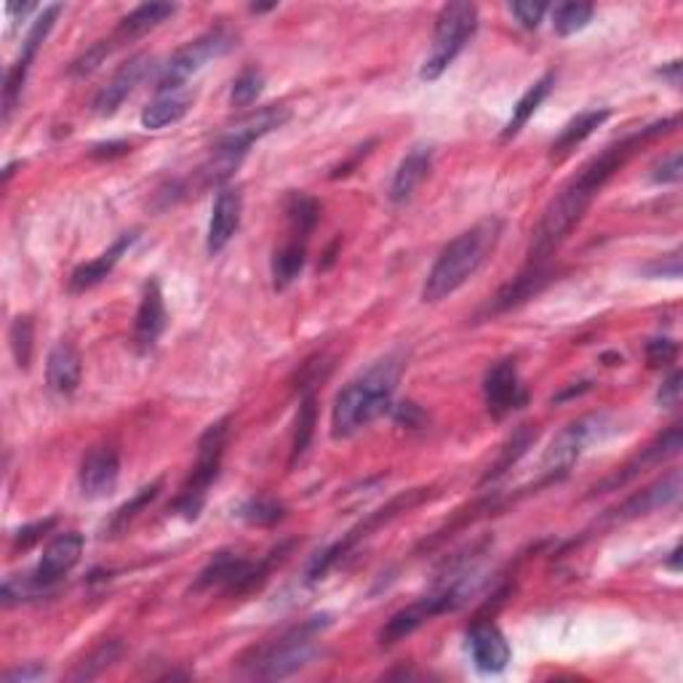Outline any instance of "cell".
Masks as SVG:
<instances>
[{
	"instance_id": "41",
	"label": "cell",
	"mask_w": 683,
	"mask_h": 683,
	"mask_svg": "<svg viewBox=\"0 0 683 683\" xmlns=\"http://www.w3.org/2000/svg\"><path fill=\"white\" fill-rule=\"evenodd\" d=\"M54 529H56V518H43V521L27 523V527H22L14 534V547L16 551H30L33 545H38V542Z\"/></svg>"
},
{
	"instance_id": "17",
	"label": "cell",
	"mask_w": 683,
	"mask_h": 683,
	"mask_svg": "<svg viewBox=\"0 0 683 683\" xmlns=\"http://www.w3.org/2000/svg\"><path fill=\"white\" fill-rule=\"evenodd\" d=\"M681 497V470H670L668 476L659 478L657 483L646 486L644 492L633 494L630 499H624L620 507L606 516V521L611 523H624V521H633V518L641 516H649L654 510H662V507L675 505Z\"/></svg>"
},
{
	"instance_id": "36",
	"label": "cell",
	"mask_w": 683,
	"mask_h": 683,
	"mask_svg": "<svg viewBox=\"0 0 683 683\" xmlns=\"http://www.w3.org/2000/svg\"><path fill=\"white\" fill-rule=\"evenodd\" d=\"M238 516H241L246 523H251V527H276L278 521H283L286 507L280 505L278 499L254 497V499L243 502Z\"/></svg>"
},
{
	"instance_id": "37",
	"label": "cell",
	"mask_w": 683,
	"mask_h": 683,
	"mask_svg": "<svg viewBox=\"0 0 683 683\" xmlns=\"http://www.w3.org/2000/svg\"><path fill=\"white\" fill-rule=\"evenodd\" d=\"M33 340H35L33 318L30 315H20V318H16L9 329L11 353H14V361H16V366H20V369H30Z\"/></svg>"
},
{
	"instance_id": "15",
	"label": "cell",
	"mask_w": 683,
	"mask_h": 683,
	"mask_svg": "<svg viewBox=\"0 0 683 683\" xmlns=\"http://www.w3.org/2000/svg\"><path fill=\"white\" fill-rule=\"evenodd\" d=\"M150 64H153V60H150L148 54H137V56H131L126 64H121V67L115 69L113 78H110L107 84L99 89L97 97H93V104H91L93 113H97L99 118H110V115L118 113L121 104L131 97L134 89H137L144 78H148Z\"/></svg>"
},
{
	"instance_id": "42",
	"label": "cell",
	"mask_w": 683,
	"mask_h": 683,
	"mask_svg": "<svg viewBox=\"0 0 683 683\" xmlns=\"http://www.w3.org/2000/svg\"><path fill=\"white\" fill-rule=\"evenodd\" d=\"M510 14L516 16L518 25L527 30H536L542 16L547 14V3H534V0H523V3H510Z\"/></svg>"
},
{
	"instance_id": "26",
	"label": "cell",
	"mask_w": 683,
	"mask_h": 683,
	"mask_svg": "<svg viewBox=\"0 0 683 683\" xmlns=\"http://www.w3.org/2000/svg\"><path fill=\"white\" fill-rule=\"evenodd\" d=\"M174 14H177V5L174 3L137 5L131 14L121 20L118 30L113 33V43L121 46V43H128V40H134V38H142L144 33L155 30L157 25H163L166 20H172Z\"/></svg>"
},
{
	"instance_id": "43",
	"label": "cell",
	"mask_w": 683,
	"mask_h": 683,
	"mask_svg": "<svg viewBox=\"0 0 683 683\" xmlns=\"http://www.w3.org/2000/svg\"><path fill=\"white\" fill-rule=\"evenodd\" d=\"M681 177H683V163H681L679 150H675V153H670V155H665L662 161L654 166V174H652V179L657 185H679Z\"/></svg>"
},
{
	"instance_id": "8",
	"label": "cell",
	"mask_w": 683,
	"mask_h": 683,
	"mask_svg": "<svg viewBox=\"0 0 683 683\" xmlns=\"http://www.w3.org/2000/svg\"><path fill=\"white\" fill-rule=\"evenodd\" d=\"M232 49H236V35H232L230 30H225V27H217V30L190 40V43L182 46L172 60L163 64L161 75H157L155 89L157 91L185 89V84L192 78V75L201 73L208 62L230 54Z\"/></svg>"
},
{
	"instance_id": "12",
	"label": "cell",
	"mask_w": 683,
	"mask_h": 683,
	"mask_svg": "<svg viewBox=\"0 0 683 683\" xmlns=\"http://www.w3.org/2000/svg\"><path fill=\"white\" fill-rule=\"evenodd\" d=\"M291 110L283 107V104H267V107L256 110V113L246 115L238 124H232L225 134L217 139V150H227V153L236 155H249L251 144L260 142L262 137L273 134L276 128H283L289 124Z\"/></svg>"
},
{
	"instance_id": "24",
	"label": "cell",
	"mask_w": 683,
	"mask_h": 683,
	"mask_svg": "<svg viewBox=\"0 0 683 683\" xmlns=\"http://www.w3.org/2000/svg\"><path fill=\"white\" fill-rule=\"evenodd\" d=\"M137 238H139L137 232H124V236H121L118 241L113 243V246L104 251V254H99L97 260L75 267L73 276H69V291H73V294H80V291H89V289H93V286L102 283V280L115 270V265L121 262V256H124L126 251L131 249L134 243H137Z\"/></svg>"
},
{
	"instance_id": "22",
	"label": "cell",
	"mask_w": 683,
	"mask_h": 683,
	"mask_svg": "<svg viewBox=\"0 0 683 683\" xmlns=\"http://www.w3.org/2000/svg\"><path fill=\"white\" fill-rule=\"evenodd\" d=\"M433 144H414L404 155V161L395 168V177L390 182V201L406 203L408 198L417 192V187L428 179L430 168H433Z\"/></svg>"
},
{
	"instance_id": "23",
	"label": "cell",
	"mask_w": 683,
	"mask_h": 683,
	"mask_svg": "<svg viewBox=\"0 0 683 683\" xmlns=\"http://www.w3.org/2000/svg\"><path fill=\"white\" fill-rule=\"evenodd\" d=\"M80 377H84V361H80L78 350L64 340L56 342L46 361V382H49L51 393L69 399L78 390Z\"/></svg>"
},
{
	"instance_id": "33",
	"label": "cell",
	"mask_w": 683,
	"mask_h": 683,
	"mask_svg": "<svg viewBox=\"0 0 683 683\" xmlns=\"http://www.w3.org/2000/svg\"><path fill=\"white\" fill-rule=\"evenodd\" d=\"M161 486H163V483H161V481H155V483H150V486L139 489V492L134 494V497L128 499L126 505H121L118 510L113 513V518H110L107 529H104V531H110V536L124 534V531L128 529V523H131L134 518H137L139 513L144 510V507L153 505V502L157 499V494H161Z\"/></svg>"
},
{
	"instance_id": "38",
	"label": "cell",
	"mask_w": 683,
	"mask_h": 683,
	"mask_svg": "<svg viewBox=\"0 0 683 683\" xmlns=\"http://www.w3.org/2000/svg\"><path fill=\"white\" fill-rule=\"evenodd\" d=\"M262 89H265V75L262 69L256 67H246L236 80H232V89H230V104L232 107H249L260 99Z\"/></svg>"
},
{
	"instance_id": "9",
	"label": "cell",
	"mask_w": 683,
	"mask_h": 683,
	"mask_svg": "<svg viewBox=\"0 0 683 683\" xmlns=\"http://www.w3.org/2000/svg\"><path fill=\"white\" fill-rule=\"evenodd\" d=\"M425 499H428V489H414V492H406V494H401V497H395L393 502H388V505H384L382 510L371 513V516L366 518V521L361 523V527H355L347 536H344V540L337 542V545L326 547V551L313 560L311 569H307V582L324 580V577L329 574V571L334 569V566L340 564V560L347 556V553L353 551V547L358 545L361 540H366V536H369L374 529H379V527H382V523L393 521L395 516H401V513L412 510V507H417L419 502H425Z\"/></svg>"
},
{
	"instance_id": "35",
	"label": "cell",
	"mask_w": 683,
	"mask_h": 683,
	"mask_svg": "<svg viewBox=\"0 0 683 683\" xmlns=\"http://www.w3.org/2000/svg\"><path fill=\"white\" fill-rule=\"evenodd\" d=\"M595 9L587 3H558L553 9V30L558 35H574L591 25Z\"/></svg>"
},
{
	"instance_id": "25",
	"label": "cell",
	"mask_w": 683,
	"mask_h": 683,
	"mask_svg": "<svg viewBox=\"0 0 683 683\" xmlns=\"http://www.w3.org/2000/svg\"><path fill=\"white\" fill-rule=\"evenodd\" d=\"M192 107V93L187 89L157 91V97L142 110V126L148 131H161V128L182 121Z\"/></svg>"
},
{
	"instance_id": "27",
	"label": "cell",
	"mask_w": 683,
	"mask_h": 683,
	"mask_svg": "<svg viewBox=\"0 0 683 683\" xmlns=\"http://www.w3.org/2000/svg\"><path fill=\"white\" fill-rule=\"evenodd\" d=\"M307 241L311 238H302V236H291L283 246L276 249L273 254V286L276 291H286L291 283H296V278L302 276L307 265Z\"/></svg>"
},
{
	"instance_id": "46",
	"label": "cell",
	"mask_w": 683,
	"mask_h": 683,
	"mask_svg": "<svg viewBox=\"0 0 683 683\" xmlns=\"http://www.w3.org/2000/svg\"><path fill=\"white\" fill-rule=\"evenodd\" d=\"M681 390H683V374H681V371H673L668 379H665L662 388H659V393H657L659 406H665V408L679 406Z\"/></svg>"
},
{
	"instance_id": "44",
	"label": "cell",
	"mask_w": 683,
	"mask_h": 683,
	"mask_svg": "<svg viewBox=\"0 0 683 683\" xmlns=\"http://www.w3.org/2000/svg\"><path fill=\"white\" fill-rule=\"evenodd\" d=\"M675 358H679V344L673 340H652L646 344V361H649L652 369L670 366Z\"/></svg>"
},
{
	"instance_id": "30",
	"label": "cell",
	"mask_w": 683,
	"mask_h": 683,
	"mask_svg": "<svg viewBox=\"0 0 683 683\" xmlns=\"http://www.w3.org/2000/svg\"><path fill=\"white\" fill-rule=\"evenodd\" d=\"M547 280H551V270H547L545 265H529L521 276H518L516 280H510V283L499 291V296L494 300V313L510 311V307L531 300V296H534L536 291L547 283Z\"/></svg>"
},
{
	"instance_id": "47",
	"label": "cell",
	"mask_w": 683,
	"mask_h": 683,
	"mask_svg": "<svg viewBox=\"0 0 683 683\" xmlns=\"http://www.w3.org/2000/svg\"><path fill=\"white\" fill-rule=\"evenodd\" d=\"M395 419L406 428H419L425 422V412L417 404H401L395 408Z\"/></svg>"
},
{
	"instance_id": "2",
	"label": "cell",
	"mask_w": 683,
	"mask_h": 683,
	"mask_svg": "<svg viewBox=\"0 0 683 683\" xmlns=\"http://www.w3.org/2000/svg\"><path fill=\"white\" fill-rule=\"evenodd\" d=\"M406 371V355L390 353L350 379L337 395L331 408V435L353 438L366 430L374 419L382 417L393 406V395L399 390L401 377Z\"/></svg>"
},
{
	"instance_id": "21",
	"label": "cell",
	"mask_w": 683,
	"mask_h": 683,
	"mask_svg": "<svg viewBox=\"0 0 683 683\" xmlns=\"http://www.w3.org/2000/svg\"><path fill=\"white\" fill-rule=\"evenodd\" d=\"M166 331V302H163V291L157 280H148L142 291V302H139L137 320H134V340L142 353L155 347L161 334Z\"/></svg>"
},
{
	"instance_id": "45",
	"label": "cell",
	"mask_w": 683,
	"mask_h": 683,
	"mask_svg": "<svg viewBox=\"0 0 683 683\" xmlns=\"http://www.w3.org/2000/svg\"><path fill=\"white\" fill-rule=\"evenodd\" d=\"M646 276L652 278H670V280H679L681 278V254L675 251V254L670 256H662V260L652 262V265H646Z\"/></svg>"
},
{
	"instance_id": "34",
	"label": "cell",
	"mask_w": 683,
	"mask_h": 683,
	"mask_svg": "<svg viewBox=\"0 0 683 683\" xmlns=\"http://www.w3.org/2000/svg\"><path fill=\"white\" fill-rule=\"evenodd\" d=\"M534 441H536V430L531 428V425H521V428H518L516 433H513L510 441L505 443V448H502L499 459H497V463H494L492 470L486 472V478H483V481H494V478H499L502 472L510 470V467L516 465L518 459L523 457V454H527V448Z\"/></svg>"
},
{
	"instance_id": "1",
	"label": "cell",
	"mask_w": 683,
	"mask_h": 683,
	"mask_svg": "<svg viewBox=\"0 0 683 683\" xmlns=\"http://www.w3.org/2000/svg\"><path fill=\"white\" fill-rule=\"evenodd\" d=\"M675 128H679V118L659 121V124L641 128V131L630 134V137L620 139V142L609 144L604 153L595 155L593 161H587L585 166H582V172L577 174L551 203H547L545 214H542L540 225H536L529 265H545L547 256H551L553 251L560 246V241L574 230V225H580V219L585 217V212L591 208L595 198H598V192L604 190L606 182L620 172L624 163L638 153L644 144H649L659 137H668Z\"/></svg>"
},
{
	"instance_id": "39",
	"label": "cell",
	"mask_w": 683,
	"mask_h": 683,
	"mask_svg": "<svg viewBox=\"0 0 683 683\" xmlns=\"http://www.w3.org/2000/svg\"><path fill=\"white\" fill-rule=\"evenodd\" d=\"M118 654H121V644L118 641H107V644L104 646H99L97 652L91 654L89 659H86L84 662V668L80 670H75L73 673V679L75 681H84V679H93V675H99L102 673L104 668H110V665L115 662V659H118Z\"/></svg>"
},
{
	"instance_id": "20",
	"label": "cell",
	"mask_w": 683,
	"mask_h": 683,
	"mask_svg": "<svg viewBox=\"0 0 683 683\" xmlns=\"http://www.w3.org/2000/svg\"><path fill=\"white\" fill-rule=\"evenodd\" d=\"M683 446V438H681V425H673V428L668 430V433H662L657 438V441L652 443V446H646L644 452L638 454V457L633 459V463H628L622 467V470H617L615 476L606 478L604 483H598V486L593 489L595 494L598 492H609V489H617V486H624L628 481H633L635 476H638L641 470H646L649 465H657V463H665L668 457H675V454L681 452Z\"/></svg>"
},
{
	"instance_id": "19",
	"label": "cell",
	"mask_w": 683,
	"mask_h": 683,
	"mask_svg": "<svg viewBox=\"0 0 683 683\" xmlns=\"http://www.w3.org/2000/svg\"><path fill=\"white\" fill-rule=\"evenodd\" d=\"M243 214V198L236 187H222L214 198L212 219H208V236H206V251L217 256L219 251L227 249V243L236 238L238 227H241Z\"/></svg>"
},
{
	"instance_id": "40",
	"label": "cell",
	"mask_w": 683,
	"mask_h": 683,
	"mask_svg": "<svg viewBox=\"0 0 683 683\" xmlns=\"http://www.w3.org/2000/svg\"><path fill=\"white\" fill-rule=\"evenodd\" d=\"M113 49H118V46L113 43V38L99 40V43L91 46V49L86 51V54L80 56V60L73 62V67H69V75H75V78H84V75L93 73V69L99 67V64L107 60L110 51H113Z\"/></svg>"
},
{
	"instance_id": "32",
	"label": "cell",
	"mask_w": 683,
	"mask_h": 683,
	"mask_svg": "<svg viewBox=\"0 0 683 683\" xmlns=\"http://www.w3.org/2000/svg\"><path fill=\"white\" fill-rule=\"evenodd\" d=\"M315 428H318V399L315 393H305V399L300 401V412H296L294 438H291V465H296V459L307 452Z\"/></svg>"
},
{
	"instance_id": "29",
	"label": "cell",
	"mask_w": 683,
	"mask_h": 683,
	"mask_svg": "<svg viewBox=\"0 0 683 683\" xmlns=\"http://www.w3.org/2000/svg\"><path fill=\"white\" fill-rule=\"evenodd\" d=\"M609 110H591V113H582L577 115L574 121H571L569 126L560 131V137L553 142L551 148V161H564L566 155L574 153L577 148H580L582 142H585L587 137H593L595 128H600L609 121Z\"/></svg>"
},
{
	"instance_id": "3",
	"label": "cell",
	"mask_w": 683,
	"mask_h": 683,
	"mask_svg": "<svg viewBox=\"0 0 683 683\" xmlns=\"http://www.w3.org/2000/svg\"><path fill=\"white\" fill-rule=\"evenodd\" d=\"M505 222L499 217H489L470 230L459 232L446 249L438 254L433 270L428 273V280L422 286L425 302H441L459 291L463 286L481 270L489 262V256L497 249Z\"/></svg>"
},
{
	"instance_id": "5",
	"label": "cell",
	"mask_w": 683,
	"mask_h": 683,
	"mask_svg": "<svg viewBox=\"0 0 683 683\" xmlns=\"http://www.w3.org/2000/svg\"><path fill=\"white\" fill-rule=\"evenodd\" d=\"M227 435H230V417H222L219 422L208 425L206 433L198 441V459L195 467H192V476L187 478L182 492L174 502V513H179L187 521H195L201 516L203 505H206L208 489H212V483L219 476Z\"/></svg>"
},
{
	"instance_id": "31",
	"label": "cell",
	"mask_w": 683,
	"mask_h": 683,
	"mask_svg": "<svg viewBox=\"0 0 683 683\" xmlns=\"http://www.w3.org/2000/svg\"><path fill=\"white\" fill-rule=\"evenodd\" d=\"M286 219H289V230L291 236H302L311 238V232L315 230L320 219V203L315 198L305 195V192H289L283 203Z\"/></svg>"
},
{
	"instance_id": "28",
	"label": "cell",
	"mask_w": 683,
	"mask_h": 683,
	"mask_svg": "<svg viewBox=\"0 0 683 683\" xmlns=\"http://www.w3.org/2000/svg\"><path fill=\"white\" fill-rule=\"evenodd\" d=\"M556 80H558L556 73H545L540 80H534V84L529 86L527 93H523L521 99H518V104H516V107H513L510 121H507L505 131H502V139H505V142H507V139H513V137H518V134H521V128L529 124L531 115H534L536 110L542 107V102H545V99L551 97V91H553V86H556Z\"/></svg>"
},
{
	"instance_id": "51",
	"label": "cell",
	"mask_w": 683,
	"mask_h": 683,
	"mask_svg": "<svg viewBox=\"0 0 683 683\" xmlns=\"http://www.w3.org/2000/svg\"><path fill=\"white\" fill-rule=\"evenodd\" d=\"M668 569H670V571H675V574H679V571H681V547H675V551L670 553V558H668Z\"/></svg>"
},
{
	"instance_id": "7",
	"label": "cell",
	"mask_w": 683,
	"mask_h": 683,
	"mask_svg": "<svg viewBox=\"0 0 683 683\" xmlns=\"http://www.w3.org/2000/svg\"><path fill=\"white\" fill-rule=\"evenodd\" d=\"M286 547L270 553V558L265 560H249L236 556V553H217L195 580V591H225L227 595H249L254 591H260L265 585L267 574H270L273 564L280 560L278 556H283Z\"/></svg>"
},
{
	"instance_id": "16",
	"label": "cell",
	"mask_w": 683,
	"mask_h": 683,
	"mask_svg": "<svg viewBox=\"0 0 683 683\" xmlns=\"http://www.w3.org/2000/svg\"><path fill=\"white\" fill-rule=\"evenodd\" d=\"M121 478V457L113 446H97L84 457L78 486L86 499H104L115 492Z\"/></svg>"
},
{
	"instance_id": "49",
	"label": "cell",
	"mask_w": 683,
	"mask_h": 683,
	"mask_svg": "<svg viewBox=\"0 0 683 683\" xmlns=\"http://www.w3.org/2000/svg\"><path fill=\"white\" fill-rule=\"evenodd\" d=\"M126 153H131V144L128 142H102L91 148L93 157H115V155H126Z\"/></svg>"
},
{
	"instance_id": "48",
	"label": "cell",
	"mask_w": 683,
	"mask_h": 683,
	"mask_svg": "<svg viewBox=\"0 0 683 683\" xmlns=\"http://www.w3.org/2000/svg\"><path fill=\"white\" fill-rule=\"evenodd\" d=\"M46 675V668L43 665H27V668H16V670H9V673H3L5 681H38Z\"/></svg>"
},
{
	"instance_id": "18",
	"label": "cell",
	"mask_w": 683,
	"mask_h": 683,
	"mask_svg": "<svg viewBox=\"0 0 683 683\" xmlns=\"http://www.w3.org/2000/svg\"><path fill=\"white\" fill-rule=\"evenodd\" d=\"M467 649L481 673H502L510 665V644L494 622H476L467 633Z\"/></svg>"
},
{
	"instance_id": "10",
	"label": "cell",
	"mask_w": 683,
	"mask_h": 683,
	"mask_svg": "<svg viewBox=\"0 0 683 683\" xmlns=\"http://www.w3.org/2000/svg\"><path fill=\"white\" fill-rule=\"evenodd\" d=\"M62 14V5H46L43 11H40L38 20L33 22L30 33H27V38L22 40V51L20 56H16V62L11 64L9 73H5V84H3V124H9L11 115H14V110L20 107L22 102V91H25V84H27V75H30V67L35 62V56H38L40 46L46 43V38H49V33L54 30L56 20H60Z\"/></svg>"
},
{
	"instance_id": "4",
	"label": "cell",
	"mask_w": 683,
	"mask_h": 683,
	"mask_svg": "<svg viewBox=\"0 0 683 683\" xmlns=\"http://www.w3.org/2000/svg\"><path fill=\"white\" fill-rule=\"evenodd\" d=\"M331 624L329 615H318L305 620L296 628L286 630L270 644H262L251 649L249 657L241 659V668L249 679L262 681H280L289 675L300 673L302 668L318 657V638L324 630Z\"/></svg>"
},
{
	"instance_id": "6",
	"label": "cell",
	"mask_w": 683,
	"mask_h": 683,
	"mask_svg": "<svg viewBox=\"0 0 683 683\" xmlns=\"http://www.w3.org/2000/svg\"><path fill=\"white\" fill-rule=\"evenodd\" d=\"M478 30V5L472 3H446L435 20V35L433 49H430L428 60H425L419 78L422 80H438L454 60L465 51L472 35Z\"/></svg>"
},
{
	"instance_id": "11",
	"label": "cell",
	"mask_w": 683,
	"mask_h": 683,
	"mask_svg": "<svg viewBox=\"0 0 683 683\" xmlns=\"http://www.w3.org/2000/svg\"><path fill=\"white\" fill-rule=\"evenodd\" d=\"M600 430H604V417H582L577 422L566 425L553 438L545 457H542V476H545V481H560V478L569 476V470L582 457L587 443L595 441L600 435Z\"/></svg>"
},
{
	"instance_id": "50",
	"label": "cell",
	"mask_w": 683,
	"mask_h": 683,
	"mask_svg": "<svg viewBox=\"0 0 683 683\" xmlns=\"http://www.w3.org/2000/svg\"><path fill=\"white\" fill-rule=\"evenodd\" d=\"M659 75H662V78H670V84L673 86H681V62L679 60L670 62V67L659 69Z\"/></svg>"
},
{
	"instance_id": "13",
	"label": "cell",
	"mask_w": 683,
	"mask_h": 683,
	"mask_svg": "<svg viewBox=\"0 0 683 683\" xmlns=\"http://www.w3.org/2000/svg\"><path fill=\"white\" fill-rule=\"evenodd\" d=\"M483 399L494 419H505L507 414L518 412L529 404V393L521 384V374L513 358L499 361L483 377Z\"/></svg>"
},
{
	"instance_id": "14",
	"label": "cell",
	"mask_w": 683,
	"mask_h": 683,
	"mask_svg": "<svg viewBox=\"0 0 683 683\" xmlns=\"http://www.w3.org/2000/svg\"><path fill=\"white\" fill-rule=\"evenodd\" d=\"M84 547L86 540L78 531H67V534L54 536L43 551V556H40V564L35 566V571L30 574L33 585L40 593H49L56 582H62L78 566L80 556H84Z\"/></svg>"
}]
</instances>
